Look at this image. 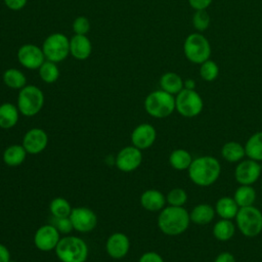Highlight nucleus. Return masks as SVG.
<instances>
[{
  "mask_svg": "<svg viewBox=\"0 0 262 262\" xmlns=\"http://www.w3.org/2000/svg\"><path fill=\"white\" fill-rule=\"evenodd\" d=\"M18 62L28 70H38L46 60L42 47L34 44H24L17 50Z\"/></svg>",
  "mask_w": 262,
  "mask_h": 262,
  "instance_id": "nucleus-13",
  "label": "nucleus"
},
{
  "mask_svg": "<svg viewBox=\"0 0 262 262\" xmlns=\"http://www.w3.org/2000/svg\"><path fill=\"white\" fill-rule=\"evenodd\" d=\"M92 52V44L86 35H74L70 40V54L78 59H87Z\"/></svg>",
  "mask_w": 262,
  "mask_h": 262,
  "instance_id": "nucleus-18",
  "label": "nucleus"
},
{
  "mask_svg": "<svg viewBox=\"0 0 262 262\" xmlns=\"http://www.w3.org/2000/svg\"><path fill=\"white\" fill-rule=\"evenodd\" d=\"M200 76L206 82H213L219 76V67L217 62L208 59L200 64Z\"/></svg>",
  "mask_w": 262,
  "mask_h": 262,
  "instance_id": "nucleus-33",
  "label": "nucleus"
},
{
  "mask_svg": "<svg viewBox=\"0 0 262 262\" xmlns=\"http://www.w3.org/2000/svg\"><path fill=\"white\" fill-rule=\"evenodd\" d=\"M138 262H165V261L160 254L149 251V252H145L144 254H142L140 256Z\"/></svg>",
  "mask_w": 262,
  "mask_h": 262,
  "instance_id": "nucleus-38",
  "label": "nucleus"
},
{
  "mask_svg": "<svg viewBox=\"0 0 262 262\" xmlns=\"http://www.w3.org/2000/svg\"><path fill=\"white\" fill-rule=\"evenodd\" d=\"M236 225L230 219L220 218L212 228L213 236L219 242H227L231 239L235 233Z\"/></svg>",
  "mask_w": 262,
  "mask_h": 262,
  "instance_id": "nucleus-24",
  "label": "nucleus"
},
{
  "mask_svg": "<svg viewBox=\"0 0 262 262\" xmlns=\"http://www.w3.org/2000/svg\"><path fill=\"white\" fill-rule=\"evenodd\" d=\"M157 138V131L151 124L142 123L136 126L131 133V143L139 149L150 147Z\"/></svg>",
  "mask_w": 262,
  "mask_h": 262,
  "instance_id": "nucleus-16",
  "label": "nucleus"
},
{
  "mask_svg": "<svg viewBox=\"0 0 262 262\" xmlns=\"http://www.w3.org/2000/svg\"><path fill=\"white\" fill-rule=\"evenodd\" d=\"M42 50L47 60L57 63L70 54V40L62 33H52L44 40Z\"/></svg>",
  "mask_w": 262,
  "mask_h": 262,
  "instance_id": "nucleus-9",
  "label": "nucleus"
},
{
  "mask_svg": "<svg viewBox=\"0 0 262 262\" xmlns=\"http://www.w3.org/2000/svg\"><path fill=\"white\" fill-rule=\"evenodd\" d=\"M4 84L11 89H21L27 85V77L25 74L14 68L7 69L2 76Z\"/></svg>",
  "mask_w": 262,
  "mask_h": 262,
  "instance_id": "nucleus-30",
  "label": "nucleus"
},
{
  "mask_svg": "<svg viewBox=\"0 0 262 262\" xmlns=\"http://www.w3.org/2000/svg\"><path fill=\"white\" fill-rule=\"evenodd\" d=\"M0 262H10V252L6 246L0 243Z\"/></svg>",
  "mask_w": 262,
  "mask_h": 262,
  "instance_id": "nucleus-42",
  "label": "nucleus"
},
{
  "mask_svg": "<svg viewBox=\"0 0 262 262\" xmlns=\"http://www.w3.org/2000/svg\"><path fill=\"white\" fill-rule=\"evenodd\" d=\"M221 157L228 163H238L246 157L245 146L237 141H227L221 147Z\"/></svg>",
  "mask_w": 262,
  "mask_h": 262,
  "instance_id": "nucleus-23",
  "label": "nucleus"
},
{
  "mask_svg": "<svg viewBox=\"0 0 262 262\" xmlns=\"http://www.w3.org/2000/svg\"><path fill=\"white\" fill-rule=\"evenodd\" d=\"M260 162L244 159L237 163L234 169V179L239 185H253L261 176Z\"/></svg>",
  "mask_w": 262,
  "mask_h": 262,
  "instance_id": "nucleus-10",
  "label": "nucleus"
},
{
  "mask_svg": "<svg viewBox=\"0 0 262 262\" xmlns=\"http://www.w3.org/2000/svg\"><path fill=\"white\" fill-rule=\"evenodd\" d=\"M215 208L206 203L195 205L189 212L190 222L196 225H207L211 223L215 218Z\"/></svg>",
  "mask_w": 262,
  "mask_h": 262,
  "instance_id": "nucleus-20",
  "label": "nucleus"
},
{
  "mask_svg": "<svg viewBox=\"0 0 262 262\" xmlns=\"http://www.w3.org/2000/svg\"><path fill=\"white\" fill-rule=\"evenodd\" d=\"M44 94L40 88L35 85H26L17 95V108L26 117L37 115L44 105Z\"/></svg>",
  "mask_w": 262,
  "mask_h": 262,
  "instance_id": "nucleus-7",
  "label": "nucleus"
},
{
  "mask_svg": "<svg viewBox=\"0 0 262 262\" xmlns=\"http://www.w3.org/2000/svg\"><path fill=\"white\" fill-rule=\"evenodd\" d=\"M232 198L237 204L238 208H244L254 206L257 193L252 185H239L234 190Z\"/></svg>",
  "mask_w": 262,
  "mask_h": 262,
  "instance_id": "nucleus-29",
  "label": "nucleus"
},
{
  "mask_svg": "<svg viewBox=\"0 0 262 262\" xmlns=\"http://www.w3.org/2000/svg\"><path fill=\"white\" fill-rule=\"evenodd\" d=\"M214 262H236V260L230 252H221L216 256Z\"/></svg>",
  "mask_w": 262,
  "mask_h": 262,
  "instance_id": "nucleus-41",
  "label": "nucleus"
},
{
  "mask_svg": "<svg viewBox=\"0 0 262 262\" xmlns=\"http://www.w3.org/2000/svg\"><path fill=\"white\" fill-rule=\"evenodd\" d=\"M261 189H262V184H261Z\"/></svg>",
  "mask_w": 262,
  "mask_h": 262,
  "instance_id": "nucleus-44",
  "label": "nucleus"
},
{
  "mask_svg": "<svg viewBox=\"0 0 262 262\" xmlns=\"http://www.w3.org/2000/svg\"><path fill=\"white\" fill-rule=\"evenodd\" d=\"M28 0H4L5 5L10 9V10H20L23 9L26 4H27Z\"/></svg>",
  "mask_w": 262,
  "mask_h": 262,
  "instance_id": "nucleus-40",
  "label": "nucleus"
},
{
  "mask_svg": "<svg viewBox=\"0 0 262 262\" xmlns=\"http://www.w3.org/2000/svg\"><path fill=\"white\" fill-rule=\"evenodd\" d=\"M142 151L134 145L123 147L117 155L115 163L117 168L122 172H132L142 163Z\"/></svg>",
  "mask_w": 262,
  "mask_h": 262,
  "instance_id": "nucleus-12",
  "label": "nucleus"
},
{
  "mask_svg": "<svg viewBox=\"0 0 262 262\" xmlns=\"http://www.w3.org/2000/svg\"><path fill=\"white\" fill-rule=\"evenodd\" d=\"M48 144V135L41 128H32L26 132L23 138V146L29 155L42 152Z\"/></svg>",
  "mask_w": 262,
  "mask_h": 262,
  "instance_id": "nucleus-15",
  "label": "nucleus"
},
{
  "mask_svg": "<svg viewBox=\"0 0 262 262\" xmlns=\"http://www.w3.org/2000/svg\"><path fill=\"white\" fill-rule=\"evenodd\" d=\"M166 203V195L158 189H146L140 195V205L149 212H160Z\"/></svg>",
  "mask_w": 262,
  "mask_h": 262,
  "instance_id": "nucleus-19",
  "label": "nucleus"
},
{
  "mask_svg": "<svg viewBox=\"0 0 262 262\" xmlns=\"http://www.w3.org/2000/svg\"><path fill=\"white\" fill-rule=\"evenodd\" d=\"M187 192L181 187H175L169 190L166 195V202L169 206L183 207L187 202Z\"/></svg>",
  "mask_w": 262,
  "mask_h": 262,
  "instance_id": "nucleus-34",
  "label": "nucleus"
},
{
  "mask_svg": "<svg viewBox=\"0 0 262 262\" xmlns=\"http://www.w3.org/2000/svg\"><path fill=\"white\" fill-rule=\"evenodd\" d=\"M60 239V232L52 224L40 226L34 234V244L42 252L55 250Z\"/></svg>",
  "mask_w": 262,
  "mask_h": 262,
  "instance_id": "nucleus-14",
  "label": "nucleus"
},
{
  "mask_svg": "<svg viewBox=\"0 0 262 262\" xmlns=\"http://www.w3.org/2000/svg\"><path fill=\"white\" fill-rule=\"evenodd\" d=\"M190 224L189 212L184 207L167 206L160 211L158 226L160 230L169 236L180 235L187 230Z\"/></svg>",
  "mask_w": 262,
  "mask_h": 262,
  "instance_id": "nucleus-2",
  "label": "nucleus"
},
{
  "mask_svg": "<svg viewBox=\"0 0 262 262\" xmlns=\"http://www.w3.org/2000/svg\"><path fill=\"white\" fill-rule=\"evenodd\" d=\"M51 224L55 226L60 233H69L74 229L72 222L70 220V217H63V218L53 217V222Z\"/></svg>",
  "mask_w": 262,
  "mask_h": 262,
  "instance_id": "nucleus-37",
  "label": "nucleus"
},
{
  "mask_svg": "<svg viewBox=\"0 0 262 262\" xmlns=\"http://www.w3.org/2000/svg\"><path fill=\"white\" fill-rule=\"evenodd\" d=\"M72 209L73 208L69 203V201L61 196L54 198L49 204V211L51 215L55 218L70 217Z\"/></svg>",
  "mask_w": 262,
  "mask_h": 262,
  "instance_id": "nucleus-31",
  "label": "nucleus"
},
{
  "mask_svg": "<svg viewBox=\"0 0 262 262\" xmlns=\"http://www.w3.org/2000/svg\"><path fill=\"white\" fill-rule=\"evenodd\" d=\"M144 108L152 118H167L175 111V96L162 89L155 90L145 97Z\"/></svg>",
  "mask_w": 262,
  "mask_h": 262,
  "instance_id": "nucleus-4",
  "label": "nucleus"
},
{
  "mask_svg": "<svg viewBox=\"0 0 262 262\" xmlns=\"http://www.w3.org/2000/svg\"><path fill=\"white\" fill-rule=\"evenodd\" d=\"M183 53L190 62L201 64L210 58L211 44L202 33H191L184 40Z\"/></svg>",
  "mask_w": 262,
  "mask_h": 262,
  "instance_id": "nucleus-5",
  "label": "nucleus"
},
{
  "mask_svg": "<svg viewBox=\"0 0 262 262\" xmlns=\"http://www.w3.org/2000/svg\"><path fill=\"white\" fill-rule=\"evenodd\" d=\"M54 251L61 262H85L88 258L86 242L76 235L60 237Z\"/></svg>",
  "mask_w": 262,
  "mask_h": 262,
  "instance_id": "nucleus-3",
  "label": "nucleus"
},
{
  "mask_svg": "<svg viewBox=\"0 0 262 262\" xmlns=\"http://www.w3.org/2000/svg\"><path fill=\"white\" fill-rule=\"evenodd\" d=\"M248 159L262 162V131L252 134L244 144Z\"/></svg>",
  "mask_w": 262,
  "mask_h": 262,
  "instance_id": "nucleus-27",
  "label": "nucleus"
},
{
  "mask_svg": "<svg viewBox=\"0 0 262 262\" xmlns=\"http://www.w3.org/2000/svg\"><path fill=\"white\" fill-rule=\"evenodd\" d=\"M183 86L185 89H190V90H194L195 89V81L193 79H186L183 82Z\"/></svg>",
  "mask_w": 262,
  "mask_h": 262,
  "instance_id": "nucleus-43",
  "label": "nucleus"
},
{
  "mask_svg": "<svg viewBox=\"0 0 262 262\" xmlns=\"http://www.w3.org/2000/svg\"><path fill=\"white\" fill-rule=\"evenodd\" d=\"M193 158L190 152L184 148H176L171 151L169 156L170 166L177 171L187 170Z\"/></svg>",
  "mask_w": 262,
  "mask_h": 262,
  "instance_id": "nucleus-28",
  "label": "nucleus"
},
{
  "mask_svg": "<svg viewBox=\"0 0 262 262\" xmlns=\"http://www.w3.org/2000/svg\"><path fill=\"white\" fill-rule=\"evenodd\" d=\"M183 82L184 80L177 73L167 72L160 78V87L162 90L176 95L184 88Z\"/></svg>",
  "mask_w": 262,
  "mask_h": 262,
  "instance_id": "nucleus-25",
  "label": "nucleus"
},
{
  "mask_svg": "<svg viewBox=\"0 0 262 262\" xmlns=\"http://www.w3.org/2000/svg\"><path fill=\"white\" fill-rule=\"evenodd\" d=\"M187 173L192 183L208 187L218 180L221 174V164L215 157L200 156L192 160Z\"/></svg>",
  "mask_w": 262,
  "mask_h": 262,
  "instance_id": "nucleus-1",
  "label": "nucleus"
},
{
  "mask_svg": "<svg viewBox=\"0 0 262 262\" xmlns=\"http://www.w3.org/2000/svg\"><path fill=\"white\" fill-rule=\"evenodd\" d=\"M70 220L73 228L79 232L92 231L97 225L96 214L87 207H76L72 209Z\"/></svg>",
  "mask_w": 262,
  "mask_h": 262,
  "instance_id": "nucleus-11",
  "label": "nucleus"
},
{
  "mask_svg": "<svg viewBox=\"0 0 262 262\" xmlns=\"http://www.w3.org/2000/svg\"><path fill=\"white\" fill-rule=\"evenodd\" d=\"M19 118V111L16 105L10 102H4L0 104V128L11 129L14 127Z\"/></svg>",
  "mask_w": 262,
  "mask_h": 262,
  "instance_id": "nucleus-21",
  "label": "nucleus"
},
{
  "mask_svg": "<svg viewBox=\"0 0 262 262\" xmlns=\"http://www.w3.org/2000/svg\"><path fill=\"white\" fill-rule=\"evenodd\" d=\"M211 18L206 9L194 10L192 15V27L196 32H205L210 27Z\"/></svg>",
  "mask_w": 262,
  "mask_h": 262,
  "instance_id": "nucleus-35",
  "label": "nucleus"
},
{
  "mask_svg": "<svg viewBox=\"0 0 262 262\" xmlns=\"http://www.w3.org/2000/svg\"><path fill=\"white\" fill-rule=\"evenodd\" d=\"M235 225L247 237H255L262 231V212L255 206L239 208L235 216Z\"/></svg>",
  "mask_w": 262,
  "mask_h": 262,
  "instance_id": "nucleus-6",
  "label": "nucleus"
},
{
  "mask_svg": "<svg viewBox=\"0 0 262 262\" xmlns=\"http://www.w3.org/2000/svg\"><path fill=\"white\" fill-rule=\"evenodd\" d=\"M27 155L23 144H12L3 151V162L9 167H16L25 162Z\"/></svg>",
  "mask_w": 262,
  "mask_h": 262,
  "instance_id": "nucleus-26",
  "label": "nucleus"
},
{
  "mask_svg": "<svg viewBox=\"0 0 262 262\" xmlns=\"http://www.w3.org/2000/svg\"><path fill=\"white\" fill-rule=\"evenodd\" d=\"M90 30V23L85 16H78L73 21V31L76 35H86Z\"/></svg>",
  "mask_w": 262,
  "mask_h": 262,
  "instance_id": "nucleus-36",
  "label": "nucleus"
},
{
  "mask_svg": "<svg viewBox=\"0 0 262 262\" xmlns=\"http://www.w3.org/2000/svg\"><path fill=\"white\" fill-rule=\"evenodd\" d=\"M38 70L41 80L47 84L54 83L59 78V69L56 62L46 59Z\"/></svg>",
  "mask_w": 262,
  "mask_h": 262,
  "instance_id": "nucleus-32",
  "label": "nucleus"
},
{
  "mask_svg": "<svg viewBox=\"0 0 262 262\" xmlns=\"http://www.w3.org/2000/svg\"><path fill=\"white\" fill-rule=\"evenodd\" d=\"M204 108V100L196 90L183 88L175 95V111L184 118L199 116Z\"/></svg>",
  "mask_w": 262,
  "mask_h": 262,
  "instance_id": "nucleus-8",
  "label": "nucleus"
},
{
  "mask_svg": "<svg viewBox=\"0 0 262 262\" xmlns=\"http://www.w3.org/2000/svg\"><path fill=\"white\" fill-rule=\"evenodd\" d=\"M213 0H188V4L193 10H203L207 9L211 4Z\"/></svg>",
  "mask_w": 262,
  "mask_h": 262,
  "instance_id": "nucleus-39",
  "label": "nucleus"
},
{
  "mask_svg": "<svg viewBox=\"0 0 262 262\" xmlns=\"http://www.w3.org/2000/svg\"><path fill=\"white\" fill-rule=\"evenodd\" d=\"M215 212L216 214L223 219H234L237 211L238 206L233 200L232 196H221L216 201L215 204Z\"/></svg>",
  "mask_w": 262,
  "mask_h": 262,
  "instance_id": "nucleus-22",
  "label": "nucleus"
},
{
  "mask_svg": "<svg viewBox=\"0 0 262 262\" xmlns=\"http://www.w3.org/2000/svg\"><path fill=\"white\" fill-rule=\"evenodd\" d=\"M130 241L123 232L112 233L105 243V250L107 255L113 259H123L129 252Z\"/></svg>",
  "mask_w": 262,
  "mask_h": 262,
  "instance_id": "nucleus-17",
  "label": "nucleus"
}]
</instances>
